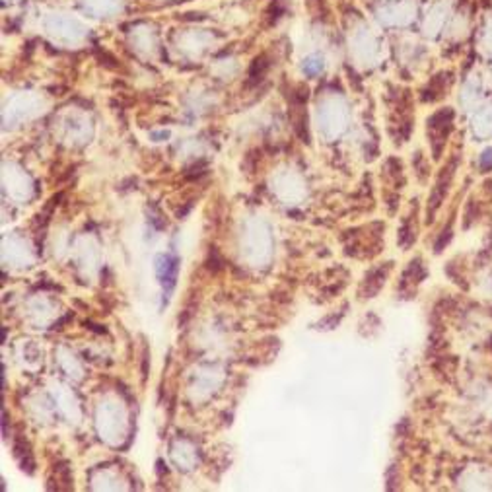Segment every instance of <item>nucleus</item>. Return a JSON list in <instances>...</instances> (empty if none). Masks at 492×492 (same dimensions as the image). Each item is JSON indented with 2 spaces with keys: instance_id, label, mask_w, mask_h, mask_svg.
<instances>
[{
  "instance_id": "f257e3e1",
  "label": "nucleus",
  "mask_w": 492,
  "mask_h": 492,
  "mask_svg": "<svg viewBox=\"0 0 492 492\" xmlns=\"http://www.w3.org/2000/svg\"><path fill=\"white\" fill-rule=\"evenodd\" d=\"M266 70H269V59H266V55H259L251 63V68H249V86L251 84H259L265 78Z\"/></svg>"
}]
</instances>
